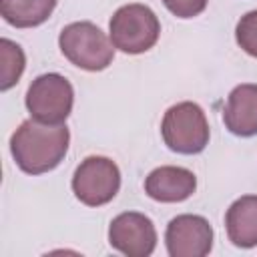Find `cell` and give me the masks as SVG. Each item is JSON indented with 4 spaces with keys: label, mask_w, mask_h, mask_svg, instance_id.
I'll list each match as a JSON object with an SVG mask.
<instances>
[{
    "label": "cell",
    "mask_w": 257,
    "mask_h": 257,
    "mask_svg": "<svg viewBox=\"0 0 257 257\" xmlns=\"http://www.w3.org/2000/svg\"><path fill=\"white\" fill-rule=\"evenodd\" d=\"M110 42L124 54H143L151 50L161 36V22L157 14L145 4L120 6L110 22Z\"/></svg>",
    "instance_id": "cell-4"
},
{
    "label": "cell",
    "mask_w": 257,
    "mask_h": 257,
    "mask_svg": "<svg viewBox=\"0 0 257 257\" xmlns=\"http://www.w3.org/2000/svg\"><path fill=\"white\" fill-rule=\"evenodd\" d=\"M58 46L64 58L88 72L108 68L114 58L112 42L96 24L88 20L66 24L58 34Z\"/></svg>",
    "instance_id": "cell-2"
},
{
    "label": "cell",
    "mask_w": 257,
    "mask_h": 257,
    "mask_svg": "<svg viewBox=\"0 0 257 257\" xmlns=\"http://www.w3.org/2000/svg\"><path fill=\"white\" fill-rule=\"evenodd\" d=\"M72 193L86 207L110 203L120 189V171L108 157H86L72 175Z\"/></svg>",
    "instance_id": "cell-6"
},
{
    "label": "cell",
    "mask_w": 257,
    "mask_h": 257,
    "mask_svg": "<svg viewBox=\"0 0 257 257\" xmlns=\"http://www.w3.org/2000/svg\"><path fill=\"white\" fill-rule=\"evenodd\" d=\"M54 8L56 0H0L2 18L16 28H34L44 24Z\"/></svg>",
    "instance_id": "cell-12"
},
{
    "label": "cell",
    "mask_w": 257,
    "mask_h": 257,
    "mask_svg": "<svg viewBox=\"0 0 257 257\" xmlns=\"http://www.w3.org/2000/svg\"><path fill=\"white\" fill-rule=\"evenodd\" d=\"M225 128L241 139L257 135V84L245 82L235 86L223 108Z\"/></svg>",
    "instance_id": "cell-10"
},
{
    "label": "cell",
    "mask_w": 257,
    "mask_h": 257,
    "mask_svg": "<svg viewBox=\"0 0 257 257\" xmlns=\"http://www.w3.org/2000/svg\"><path fill=\"white\" fill-rule=\"evenodd\" d=\"M24 102L32 118L46 124H64L72 112L74 88L66 76L46 72L30 82Z\"/></svg>",
    "instance_id": "cell-5"
},
{
    "label": "cell",
    "mask_w": 257,
    "mask_h": 257,
    "mask_svg": "<svg viewBox=\"0 0 257 257\" xmlns=\"http://www.w3.org/2000/svg\"><path fill=\"white\" fill-rule=\"evenodd\" d=\"M197 189V177L185 167L165 165L151 171L145 179V193L159 203H181Z\"/></svg>",
    "instance_id": "cell-9"
},
{
    "label": "cell",
    "mask_w": 257,
    "mask_h": 257,
    "mask_svg": "<svg viewBox=\"0 0 257 257\" xmlns=\"http://www.w3.org/2000/svg\"><path fill=\"white\" fill-rule=\"evenodd\" d=\"M235 40L243 52L257 58V10L243 14L235 26Z\"/></svg>",
    "instance_id": "cell-14"
},
{
    "label": "cell",
    "mask_w": 257,
    "mask_h": 257,
    "mask_svg": "<svg viewBox=\"0 0 257 257\" xmlns=\"http://www.w3.org/2000/svg\"><path fill=\"white\" fill-rule=\"evenodd\" d=\"M165 245L171 257H205L213 249V227L201 215H177L167 225Z\"/></svg>",
    "instance_id": "cell-8"
},
{
    "label": "cell",
    "mask_w": 257,
    "mask_h": 257,
    "mask_svg": "<svg viewBox=\"0 0 257 257\" xmlns=\"http://www.w3.org/2000/svg\"><path fill=\"white\" fill-rule=\"evenodd\" d=\"M209 0H163L165 8L177 18H195L207 8Z\"/></svg>",
    "instance_id": "cell-15"
},
{
    "label": "cell",
    "mask_w": 257,
    "mask_h": 257,
    "mask_svg": "<svg viewBox=\"0 0 257 257\" xmlns=\"http://www.w3.org/2000/svg\"><path fill=\"white\" fill-rule=\"evenodd\" d=\"M0 90L6 92L10 90L22 76L24 66H26V56L24 50L20 48V44L12 42L10 38H2L0 40Z\"/></svg>",
    "instance_id": "cell-13"
},
{
    "label": "cell",
    "mask_w": 257,
    "mask_h": 257,
    "mask_svg": "<svg viewBox=\"0 0 257 257\" xmlns=\"http://www.w3.org/2000/svg\"><path fill=\"white\" fill-rule=\"evenodd\" d=\"M70 131L66 124L24 120L10 137V153L20 171L42 175L56 169L68 153Z\"/></svg>",
    "instance_id": "cell-1"
},
{
    "label": "cell",
    "mask_w": 257,
    "mask_h": 257,
    "mask_svg": "<svg viewBox=\"0 0 257 257\" xmlns=\"http://www.w3.org/2000/svg\"><path fill=\"white\" fill-rule=\"evenodd\" d=\"M227 237L235 247H257V195H243L225 213Z\"/></svg>",
    "instance_id": "cell-11"
},
{
    "label": "cell",
    "mask_w": 257,
    "mask_h": 257,
    "mask_svg": "<svg viewBox=\"0 0 257 257\" xmlns=\"http://www.w3.org/2000/svg\"><path fill=\"white\" fill-rule=\"evenodd\" d=\"M108 243L126 257H149L157 247V229L145 213L124 211L110 221Z\"/></svg>",
    "instance_id": "cell-7"
},
{
    "label": "cell",
    "mask_w": 257,
    "mask_h": 257,
    "mask_svg": "<svg viewBox=\"0 0 257 257\" xmlns=\"http://www.w3.org/2000/svg\"><path fill=\"white\" fill-rule=\"evenodd\" d=\"M161 135L165 145L179 155H199L209 145V122L205 110L191 100H183L167 108Z\"/></svg>",
    "instance_id": "cell-3"
}]
</instances>
